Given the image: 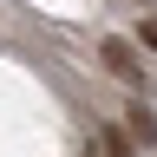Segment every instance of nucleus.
<instances>
[{"mask_svg": "<svg viewBox=\"0 0 157 157\" xmlns=\"http://www.w3.org/2000/svg\"><path fill=\"white\" fill-rule=\"evenodd\" d=\"M98 59H105V72H118V78H137V52L124 46V39H105V46H98Z\"/></svg>", "mask_w": 157, "mask_h": 157, "instance_id": "obj_1", "label": "nucleus"}, {"mask_svg": "<svg viewBox=\"0 0 157 157\" xmlns=\"http://www.w3.org/2000/svg\"><path fill=\"white\" fill-rule=\"evenodd\" d=\"M124 137H131V144H157V118H151L144 105H137V111L124 118Z\"/></svg>", "mask_w": 157, "mask_h": 157, "instance_id": "obj_2", "label": "nucleus"}, {"mask_svg": "<svg viewBox=\"0 0 157 157\" xmlns=\"http://www.w3.org/2000/svg\"><path fill=\"white\" fill-rule=\"evenodd\" d=\"M98 151H105V157H137V144L124 137V124H105V137H98Z\"/></svg>", "mask_w": 157, "mask_h": 157, "instance_id": "obj_3", "label": "nucleus"}, {"mask_svg": "<svg viewBox=\"0 0 157 157\" xmlns=\"http://www.w3.org/2000/svg\"><path fill=\"white\" fill-rule=\"evenodd\" d=\"M137 39H144V46L157 52V20H144V26H137Z\"/></svg>", "mask_w": 157, "mask_h": 157, "instance_id": "obj_4", "label": "nucleus"}]
</instances>
